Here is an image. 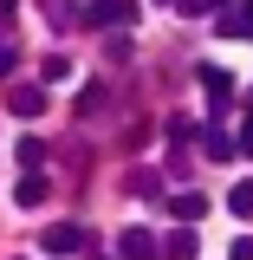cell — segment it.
<instances>
[{
  "label": "cell",
  "instance_id": "2e32d148",
  "mask_svg": "<svg viewBox=\"0 0 253 260\" xmlns=\"http://www.w3.org/2000/svg\"><path fill=\"white\" fill-rule=\"evenodd\" d=\"M234 260H253V241H240V247H234Z\"/></svg>",
  "mask_w": 253,
  "mask_h": 260
},
{
  "label": "cell",
  "instance_id": "8fae6325",
  "mask_svg": "<svg viewBox=\"0 0 253 260\" xmlns=\"http://www.w3.org/2000/svg\"><path fill=\"white\" fill-rule=\"evenodd\" d=\"M227 208H234V215H253V182H234V195H227Z\"/></svg>",
  "mask_w": 253,
  "mask_h": 260
},
{
  "label": "cell",
  "instance_id": "3957f363",
  "mask_svg": "<svg viewBox=\"0 0 253 260\" xmlns=\"http://www.w3.org/2000/svg\"><path fill=\"white\" fill-rule=\"evenodd\" d=\"M7 111H13V117H39V111H46V85H13V91H7Z\"/></svg>",
  "mask_w": 253,
  "mask_h": 260
},
{
  "label": "cell",
  "instance_id": "4fadbf2b",
  "mask_svg": "<svg viewBox=\"0 0 253 260\" xmlns=\"http://www.w3.org/2000/svg\"><path fill=\"white\" fill-rule=\"evenodd\" d=\"M13 59H20V52H13V39H0V78L13 72Z\"/></svg>",
  "mask_w": 253,
  "mask_h": 260
},
{
  "label": "cell",
  "instance_id": "52a82bcc",
  "mask_svg": "<svg viewBox=\"0 0 253 260\" xmlns=\"http://www.w3.org/2000/svg\"><path fill=\"white\" fill-rule=\"evenodd\" d=\"M13 195H20V208H39V202H46L52 189H46V176H39V169H26V182H20Z\"/></svg>",
  "mask_w": 253,
  "mask_h": 260
},
{
  "label": "cell",
  "instance_id": "277c9868",
  "mask_svg": "<svg viewBox=\"0 0 253 260\" xmlns=\"http://www.w3.org/2000/svg\"><path fill=\"white\" fill-rule=\"evenodd\" d=\"M201 91H208V104H227V98H234V72H221V65H201Z\"/></svg>",
  "mask_w": 253,
  "mask_h": 260
},
{
  "label": "cell",
  "instance_id": "7c38bea8",
  "mask_svg": "<svg viewBox=\"0 0 253 260\" xmlns=\"http://www.w3.org/2000/svg\"><path fill=\"white\" fill-rule=\"evenodd\" d=\"M20 162L39 169V162H46V143H39V137H20Z\"/></svg>",
  "mask_w": 253,
  "mask_h": 260
},
{
  "label": "cell",
  "instance_id": "5b68a950",
  "mask_svg": "<svg viewBox=\"0 0 253 260\" xmlns=\"http://www.w3.org/2000/svg\"><path fill=\"white\" fill-rule=\"evenodd\" d=\"M117 254H124V260H156V234H143V228H130L124 241H117Z\"/></svg>",
  "mask_w": 253,
  "mask_h": 260
},
{
  "label": "cell",
  "instance_id": "9c48e42d",
  "mask_svg": "<svg viewBox=\"0 0 253 260\" xmlns=\"http://www.w3.org/2000/svg\"><path fill=\"white\" fill-rule=\"evenodd\" d=\"M221 32H227V39H253V0L240 7V13H227V20H221Z\"/></svg>",
  "mask_w": 253,
  "mask_h": 260
},
{
  "label": "cell",
  "instance_id": "7a4b0ae2",
  "mask_svg": "<svg viewBox=\"0 0 253 260\" xmlns=\"http://www.w3.org/2000/svg\"><path fill=\"white\" fill-rule=\"evenodd\" d=\"M39 241H46V254H85V241H91V234H85L78 221H59V228H46Z\"/></svg>",
  "mask_w": 253,
  "mask_h": 260
},
{
  "label": "cell",
  "instance_id": "6da1fadb",
  "mask_svg": "<svg viewBox=\"0 0 253 260\" xmlns=\"http://www.w3.org/2000/svg\"><path fill=\"white\" fill-rule=\"evenodd\" d=\"M136 20V0H91L85 7V26H130Z\"/></svg>",
  "mask_w": 253,
  "mask_h": 260
},
{
  "label": "cell",
  "instance_id": "8992f818",
  "mask_svg": "<svg viewBox=\"0 0 253 260\" xmlns=\"http://www.w3.org/2000/svg\"><path fill=\"white\" fill-rule=\"evenodd\" d=\"M162 254H169V260H195V254H201V234H189V228H175V234L162 241Z\"/></svg>",
  "mask_w": 253,
  "mask_h": 260
},
{
  "label": "cell",
  "instance_id": "ba28073f",
  "mask_svg": "<svg viewBox=\"0 0 253 260\" xmlns=\"http://www.w3.org/2000/svg\"><path fill=\"white\" fill-rule=\"evenodd\" d=\"M169 215H175V221H201L208 202H201V195H169Z\"/></svg>",
  "mask_w": 253,
  "mask_h": 260
},
{
  "label": "cell",
  "instance_id": "e0dca14e",
  "mask_svg": "<svg viewBox=\"0 0 253 260\" xmlns=\"http://www.w3.org/2000/svg\"><path fill=\"white\" fill-rule=\"evenodd\" d=\"M85 260H104V254H91V247H85Z\"/></svg>",
  "mask_w": 253,
  "mask_h": 260
},
{
  "label": "cell",
  "instance_id": "5bb4252c",
  "mask_svg": "<svg viewBox=\"0 0 253 260\" xmlns=\"http://www.w3.org/2000/svg\"><path fill=\"white\" fill-rule=\"evenodd\" d=\"M175 7H182V13H189V20H195V13H208L214 0H175Z\"/></svg>",
  "mask_w": 253,
  "mask_h": 260
},
{
  "label": "cell",
  "instance_id": "9a60e30c",
  "mask_svg": "<svg viewBox=\"0 0 253 260\" xmlns=\"http://www.w3.org/2000/svg\"><path fill=\"white\" fill-rule=\"evenodd\" d=\"M234 150H247V156H253V117H247V130L234 137Z\"/></svg>",
  "mask_w": 253,
  "mask_h": 260
},
{
  "label": "cell",
  "instance_id": "30bf717a",
  "mask_svg": "<svg viewBox=\"0 0 253 260\" xmlns=\"http://www.w3.org/2000/svg\"><path fill=\"white\" fill-rule=\"evenodd\" d=\"M130 195H143V202H156V195H162V176H150V169H136V176H130Z\"/></svg>",
  "mask_w": 253,
  "mask_h": 260
}]
</instances>
